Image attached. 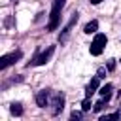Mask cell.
Instances as JSON below:
<instances>
[{"mask_svg": "<svg viewBox=\"0 0 121 121\" xmlns=\"http://www.w3.org/2000/svg\"><path fill=\"white\" fill-rule=\"evenodd\" d=\"M81 117V112H72V119H79Z\"/></svg>", "mask_w": 121, "mask_h": 121, "instance_id": "5bb4252c", "label": "cell"}, {"mask_svg": "<svg viewBox=\"0 0 121 121\" xmlns=\"http://www.w3.org/2000/svg\"><path fill=\"white\" fill-rule=\"evenodd\" d=\"M93 43H96V45H100V47H104L106 43H108V38H106V34H95V40H93Z\"/></svg>", "mask_w": 121, "mask_h": 121, "instance_id": "9c48e42d", "label": "cell"}, {"mask_svg": "<svg viewBox=\"0 0 121 121\" xmlns=\"http://www.w3.org/2000/svg\"><path fill=\"white\" fill-rule=\"evenodd\" d=\"M64 2H66V0H55V2H53L51 17H49V25H47L49 30H55V28H57V25H59V15H60V9H62Z\"/></svg>", "mask_w": 121, "mask_h": 121, "instance_id": "6da1fadb", "label": "cell"}, {"mask_svg": "<svg viewBox=\"0 0 121 121\" xmlns=\"http://www.w3.org/2000/svg\"><path fill=\"white\" fill-rule=\"evenodd\" d=\"M21 57H23V53H21V51H13V53H9V55H4V57L0 59V68H2V70H4V68H8L9 64L17 62Z\"/></svg>", "mask_w": 121, "mask_h": 121, "instance_id": "7a4b0ae2", "label": "cell"}, {"mask_svg": "<svg viewBox=\"0 0 121 121\" xmlns=\"http://www.w3.org/2000/svg\"><path fill=\"white\" fill-rule=\"evenodd\" d=\"M96 89H98V76H95V78L89 81V85H87V96L95 95V93H96Z\"/></svg>", "mask_w": 121, "mask_h": 121, "instance_id": "8992f818", "label": "cell"}, {"mask_svg": "<svg viewBox=\"0 0 121 121\" xmlns=\"http://www.w3.org/2000/svg\"><path fill=\"white\" fill-rule=\"evenodd\" d=\"M53 51H55V47H53V45H49V47H47L43 53H40V55H38V57L32 60V64H45V62L49 60V57L53 55Z\"/></svg>", "mask_w": 121, "mask_h": 121, "instance_id": "277c9868", "label": "cell"}, {"mask_svg": "<svg viewBox=\"0 0 121 121\" xmlns=\"http://www.w3.org/2000/svg\"><path fill=\"white\" fill-rule=\"evenodd\" d=\"M104 102H106V98H102L100 102H96V104H95V112H100V110L104 108Z\"/></svg>", "mask_w": 121, "mask_h": 121, "instance_id": "4fadbf2b", "label": "cell"}, {"mask_svg": "<svg viewBox=\"0 0 121 121\" xmlns=\"http://www.w3.org/2000/svg\"><path fill=\"white\" fill-rule=\"evenodd\" d=\"M36 104H38L40 108H45V106L49 104V93H47V91H40V93L36 95Z\"/></svg>", "mask_w": 121, "mask_h": 121, "instance_id": "5b68a950", "label": "cell"}, {"mask_svg": "<svg viewBox=\"0 0 121 121\" xmlns=\"http://www.w3.org/2000/svg\"><path fill=\"white\" fill-rule=\"evenodd\" d=\"M112 89H113V87H112V83H106L104 87H100V91H98V93H100V96H102V98H106V100H108V98L112 96Z\"/></svg>", "mask_w": 121, "mask_h": 121, "instance_id": "ba28073f", "label": "cell"}, {"mask_svg": "<svg viewBox=\"0 0 121 121\" xmlns=\"http://www.w3.org/2000/svg\"><path fill=\"white\" fill-rule=\"evenodd\" d=\"M113 66H115V62H113V60H110V62H108V70H113Z\"/></svg>", "mask_w": 121, "mask_h": 121, "instance_id": "9a60e30c", "label": "cell"}, {"mask_svg": "<svg viewBox=\"0 0 121 121\" xmlns=\"http://www.w3.org/2000/svg\"><path fill=\"white\" fill-rule=\"evenodd\" d=\"M51 106H53V113L57 115L59 112H62V108H64V95H60V93H57V95H53V100H51Z\"/></svg>", "mask_w": 121, "mask_h": 121, "instance_id": "3957f363", "label": "cell"}, {"mask_svg": "<svg viewBox=\"0 0 121 121\" xmlns=\"http://www.w3.org/2000/svg\"><path fill=\"white\" fill-rule=\"evenodd\" d=\"M9 112H11L13 115H21V113H23V106H21V104H11V106H9Z\"/></svg>", "mask_w": 121, "mask_h": 121, "instance_id": "30bf717a", "label": "cell"}, {"mask_svg": "<svg viewBox=\"0 0 121 121\" xmlns=\"http://www.w3.org/2000/svg\"><path fill=\"white\" fill-rule=\"evenodd\" d=\"M119 119H121V112H119Z\"/></svg>", "mask_w": 121, "mask_h": 121, "instance_id": "e0dca14e", "label": "cell"}, {"mask_svg": "<svg viewBox=\"0 0 121 121\" xmlns=\"http://www.w3.org/2000/svg\"><path fill=\"white\" fill-rule=\"evenodd\" d=\"M102 0H91V4H100Z\"/></svg>", "mask_w": 121, "mask_h": 121, "instance_id": "2e32d148", "label": "cell"}, {"mask_svg": "<svg viewBox=\"0 0 121 121\" xmlns=\"http://www.w3.org/2000/svg\"><path fill=\"white\" fill-rule=\"evenodd\" d=\"M110 119H119V112L117 113H110V115H104L102 121H110Z\"/></svg>", "mask_w": 121, "mask_h": 121, "instance_id": "7c38bea8", "label": "cell"}, {"mask_svg": "<svg viewBox=\"0 0 121 121\" xmlns=\"http://www.w3.org/2000/svg\"><path fill=\"white\" fill-rule=\"evenodd\" d=\"M96 28H98V21H89L83 26V32L85 34H96Z\"/></svg>", "mask_w": 121, "mask_h": 121, "instance_id": "52a82bcc", "label": "cell"}, {"mask_svg": "<svg viewBox=\"0 0 121 121\" xmlns=\"http://www.w3.org/2000/svg\"><path fill=\"white\" fill-rule=\"evenodd\" d=\"M91 106H93V104H91V100L87 98V100H83V104H81V110H83V112H89V110H91Z\"/></svg>", "mask_w": 121, "mask_h": 121, "instance_id": "8fae6325", "label": "cell"}]
</instances>
